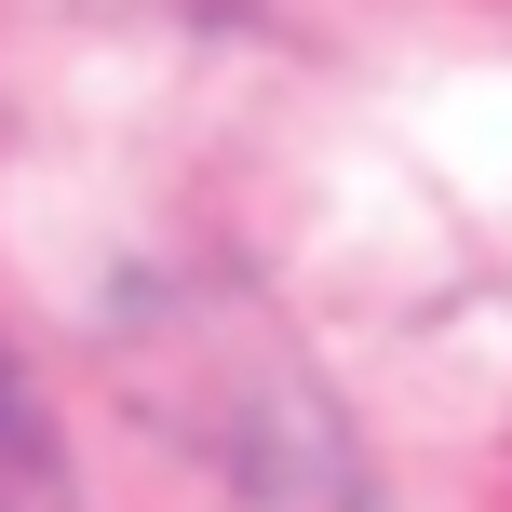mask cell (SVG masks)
Returning a JSON list of instances; mask_svg holds the SVG:
<instances>
[{
	"mask_svg": "<svg viewBox=\"0 0 512 512\" xmlns=\"http://www.w3.org/2000/svg\"><path fill=\"white\" fill-rule=\"evenodd\" d=\"M14 472H41V418H27L14 364H0V486H14Z\"/></svg>",
	"mask_w": 512,
	"mask_h": 512,
	"instance_id": "cell-1",
	"label": "cell"
}]
</instances>
